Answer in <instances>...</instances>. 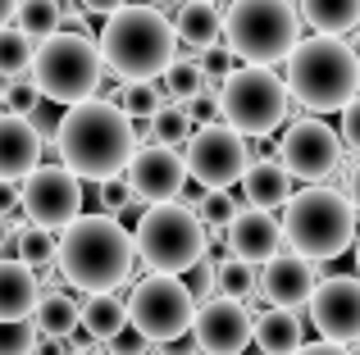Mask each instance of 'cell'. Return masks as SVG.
I'll list each match as a JSON object with an SVG mask.
<instances>
[{"mask_svg": "<svg viewBox=\"0 0 360 355\" xmlns=\"http://www.w3.org/2000/svg\"><path fill=\"white\" fill-rule=\"evenodd\" d=\"M192 210H196V219H201V228L210 232V237H219V232L229 228L233 219H238L242 201H238V196H233V192H205L201 201L192 205Z\"/></svg>", "mask_w": 360, "mask_h": 355, "instance_id": "32", "label": "cell"}, {"mask_svg": "<svg viewBox=\"0 0 360 355\" xmlns=\"http://www.w3.org/2000/svg\"><path fill=\"white\" fill-rule=\"evenodd\" d=\"M55 151H60V169H69L78 182H110V178H123L137 151V137L115 100L91 96L64 109L55 128Z\"/></svg>", "mask_w": 360, "mask_h": 355, "instance_id": "1", "label": "cell"}, {"mask_svg": "<svg viewBox=\"0 0 360 355\" xmlns=\"http://www.w3.org/2000/svg\"><path fill=\"white\" fill-rule=\"evenodd\" d=\"M338 142H342V146H352V151L360 155V96H356L352 105L342 109V133H338Z\"/></svg>", "mask_w": 360, "mask_h": 355, "instance_id": "41", "label": "cell"}, {"mask_svg": "<svg viewBox=\"0 0 360 355\" xmlns=\"http://www.w3.org/2000/svg\"><path fill=\"white\" fill-rule=\"evenodd\" d=\"M105 64L96 55V36L87 32H55L41 46H32V64H27V82L37 87L41 100L55 105H82L101 91Z\"/></svg>", "mask_w": 360, "mask_h": 355, "instance_id": "7", "label": "cell"}, {"mask_svg": "<svg viewBox=\"0 0 360 355\" xmlns=\"http://www.w3.org/2000/svg\"><path fill=\"white\" fill-rule=\"evenodd\" d=\"M105 347H110V355H150V342L141 337V333H132V328H123L119 337L105 342Z\"/></svg>", "mask_w": 360, "mask_h": 355, "instance_id": "40", "label": "cell"}, {"mask_svg": "<svg viewBox=\"0 0 360 355\" xmlns=\"http://www.w3.org/2000/svg\"><path fill=\"white\" fill-rule=\"evenodd\" d=\"M187 274H192V283H187L192 301H196V305H205V301L214 296V260H196Z\"/></svg>", "mask_w": 360, "mask_h": 355, "instance_id": "38", "label": "cell"}, {"mask_svg": "<svg viewBox=\"0 0 360 355\" xmlns=\"http://www.w3.org/2000/svg\"><path fill=\"white\" fill-rule=\"evenodd\" d=\"M292 9L315 36H342L360 27V0H297Z\"/></svg>", "mask_w": 360, "mask_h": 355, "instance_id": "25", "label": "cell"}, {"mask_svg": "<svg viewBox=\"0 0 360 355\" xmlns=\"http://www.w3.org/2000/svg\"><path fill=\"white\" fill-rule=\"evenodd\" d=\"M41 128L32 119L0 114V182H23L27 173L41 164Z\"/></svg>", "mask_w": 360, "mask_h": 355, "instance_id": "19", "label": "cell"}, {"mask_svg": "<svg viewBox=\"0 0 360 355\" xmlns=\"http://www.w3.org/2000/svg\"><path fill=\"white\" fill-rule=\"evenodd\" d=\"M27 64H32V41L14 23L0 27V78H23Z\"/></svg>", "mask_w": 360, "mask_h": 355, "instance_id": "33", "label": "cell"}, {"mask_svg": "<svg viewBox=\"0 0 360 355\" xmlns=\"http://www.w3.org/2000/svg\"><path fill=\"white\" fill-rule=\"evenodd\" d=\"M356 64H360V55H356Z\"/></svg>", "mask_w": 360, "mask_h": 355, "instance_id": "53", "label": "cell"}, {"mask_svg": "<svg viewBox=\"0 0 360 355\" xmlns=\"http://www.w3.org/2000/svg\"><path fill=\"white\" fill-rule=\"evenodd\" d=\"M306 310H310V323H315L319 342H333V347L360 342V278L356 274L319 278Z\"/></svg>", "mask_w": 360, "mask_h": 355, "instance_id": "14", "label": "cell"}, {"mask_svg": "<svg viewBox=\"0 0 360 355\" xmlns=\"http://www.w3.org/2000/svg\"><path fill=\"white\" fill-rule=\"evenodd\" d=\"M219 36L238 64L274 69L301 41V18L292 0H233L219 14Z\"/></svg>", "mask_w": 360, "mask_h": 355, "instance_id": "6", "label": "cell"}, {"mask_svg": "<svg viewBox=\"0 0 360 355\" xmlns=\"http://www.w3.org/2000/svg\"><path fill=\"white\" fill-rule=\"evenodd\" d=\"M214 292L229 296V301H251V292H255V269L242 264V260H233V255L214 260Z\"/></svg>", "mask_w": 360, "mask_h": 355, "instance_id": "31", "label": "cell"}, {"mask_svg": "<svg viewBox=\"0 0 360 355\" xmlns=\"http://www.w3.org/2000/svg\"><path fill=\"white\" fill-rule=\"evenodd\" d=\"M283 91L310 114H342L360 96V64L342 36H301L283 60Z\"/></svg>", "mask_w": 360, "mask_h": 355, "instance_id": "3", "label": "cell"}, {"mask_svg": "<svg viewBox=\"0 0 360 355\" xmlns=\"http://www.w3.org/2000/svg\"><path fill=\"white\" fill-rule=\"evenodd\" d=\"M214 105H219V123L233 128L242 142H260V137L278 133L283 119L292 114L283 78L274 69H251V64H238V69L219 82Z\"/></svg>", "mask_w": 360, "mask_h": 355, "instance_id": "9", "label": "cell"}, {"mask_svg": "<svg viewBox=\"0 0 360 355\" xmlns=\"http://www.w3.org/2000/svg\"><path fill=\"white\" fill-rule=\"evenodd\" d=\"M132 232L110 214H78L55 237V269L69 287L87 296L115 292L132 278Z\"/></svg>", "mask_w": 360, "mask_h": 355, "instance_id": "2", "label": "cell"}, {"mask_svg": "<svg viewBox=\"0 0 360 355\" xmlns=\"http://www.w3.org/2000/svg\"><path fill=\"white\" fill-rule=\"evenodd\" d=\"M192 347L201 355H238L251 347V310L229 296H210L192 314Z\"/></svg>", "mask_w": 360, "mask_h": 355, "instance_id": "15", "label": "cell"}, {"mask_svg": "<svg viewBox=\"0 0 360 355\" xmlns=\"http://www.w3.org/2000/svg\"><path fill=\"white\" fill-rule=\"evenodd\" d=\"M18 210H23V219L32 228L60 232L82 214V182L60 164H37L18 182Z\"/></svg>", "mask_w": 360, "mask_h": 355, "instance_id": "13", "label": "cell"}, {"mask_svg": "<svg viewBox=\"0 0 360 355\" xmlns=\"http://www.w3.org/2000/svg\"><path fill=\"white\" fill-rule=\"evenodd\" d=\"M96 55L105 64V73H115L119 82H160L165 69L178 60V36L169 14L123 5L119 14H110L101 23Z\"/></svg>", "mask_w": 360, "mask_h": 355, "instance_id": "4", "label": "cell"}, {"mask_svg": "<svg viewBox=\"0 0 360 355\" xmlns=\"http://www.w3.org/2000/svg\"><path fill=\"white\" fill-rule=\"evenodd\" d=\"M242 192H246V210L274 214L278 205H288L292 178L283 173L274 160H251V164H246V173H242Z\"/></svg>", "mask_w": 360, "mask_h": 355, "instance_id": "22", "label": "cell"}, {"mask_svg": "<svg viewBox=\"0 0 360 355\" xmlns=\"http://www.w3.org/2000/svg\"><path fill=\"white\" fill-rule=\"evenodd\" d=\"M205 237L201 219L187 201H169V205H146L132 232V255L165 278H183L196 260H205Z\"/></svg>", "mask_w": 360, "mask_h": 355, "instance_id": "8", "label": "cell"}, {"mask_svg": "<svg viewBox=\"0 0 360 355\" xmlns=\"http://www.w3.org/2000/svg\"><path fill=\"white\" fill-rule=\"evenodd\" d=\"M9 241H14V228H9V219H0V255L9 250Z\"/></svg>", "mask_w": 360, "mask_h": 355, "instance_id": "47", "label": "cell"}, {"mask_svg": "<svg viewBox=\"0 0 360 355\" xmlns=\"http://www.w3.org/2000/svg\"><path fill=\"white\" fill-rule=\"evenodd\" d=\"M14 210H18V187L0 182V219H14Z\"/></svg>", "mask_w": 360, "mask_h": 355, "instance_id": "44", "label": "cell"}, {"mask_svg": "<svg viewBox=\"0 0 360 355\" xmlns=\"http://www.w3.org/2000/svg\"><path fill=\"white\" fill-rule=\"evenodd\" d=\"M64 355H101V347H87V351H64Z\"/></svg>", "mask_w": 360, "mask_h": 355, "instance_id": "49", "label": "cell"}, {"mask_svg": "<svg viewBox=\"0 0 360 355\" xmlns=\"http://www.w3.org/2000/svg\"><path fill=\"white\" fill-rule=\"evenodd\" d=\"M82 5V14H96V18H110V14H119L128 0H78Z\"/></svg>", "mask_w": 360, "mask_h": 355, "instance_id": "42", "label": "cell"}, {"mask_svg": "<svg viewBox=\"0 0 360 355\" xmlns=\"http://www.w3.org/2000/svg\"><path fill=\"white\" fill-rule=\"evenodd\" d=\"M278 228L292 255L319 264V260H338L356 241V210L338 187H306L288 196Z\"/></svg>", "mask_w": 360, "mask_h": 355, "instance_id": "5", "label": "cell"}, {"mask_svg": "<svg viewBox=\"0 0 360 355\" xmlns=\"http://www.w3.org/2000/svg\"><path fill=\"white\" fill-rule=\"evenodd\" d=\"M174 36L178 46H192V51H210L214 41H219V9L205 5V0H183V5L174 9Z\"/></svg>", "mask_w": 360, "mask_h": 355, "instance_id": "26", "label": "cell"}, {"mask_svg": "<svg viewBox=\"0 0 360 355\" xmlns=\"http://www.w3.org/2000/svg\"><path fill=\"white\" fill-rule=\"evenodd\" d=\"M123 328H128V310H123V301L115 292H101V296L78 301V333L91 342V347H105V342L119 337Z\"/></svg>", "mask_w": 360, "mask_h": 355, "instance_id": "23", "label": "cell"}, {"mask_svg": "<svg viewBox=\"0 0 360 355\" xmlns=\"http://www.w3.org/2000/svg\"><path fill=\"white\" fill-rule=\"evenodd\" d=\"M123 187L132 192L137 205H169V201H183V160L178 151H160V146H137L123 169Z\"/></svg>", "mask_w": 360, "mask_h": 355, "instance_id": "16", "label": "cell"}, {"mask_svg": "<svg viewBox=\"0 0 360 355\" xmlns=\"http://www.w3.org/2000/svg\"><path fill=\"white\" fill-rule=\"evenodd\" d=\"M41 296V278L23 269L18 260L0 255V323H23L32 319V305Z\"/></svg>", "mask_w": 360, "mask_h": 355, "instance_id": "21", "label": "cell"}, {"mask_svg": "<svg viewBox=\"0 0 360 355\" xmlns=\"http://www.w3.org/2000/svg\"><path fill=\"white\" fill-rule=\"evenodd\" d=\"M356 278H360V241H356Z\"/></svg>", "mask_w": 360, "mask_h": 355, "instance_id": "50", "label": "cell"}, {"mask_svg": "<svg viewBox=\"0 0 360 355\" xmlns=\"http://www.w3.org/2000/svg\"><path fill=\"white\" fill-rule=\"evenodd\" d=\"M274 164L306 187H324L338 173V164H342L338 128H328L324 119H297V123H288L278 146H274Z\"/></svg>", "mask_w": 360, "mask_h": 355, "instance_id": "11", "label": "cell"}, {"mask_svg": "<svg viewBox=\"0 0 360 355\" xmlns=\"http://www.w3.org/2000/svg\"><path fill=\"white\" fill-rule=\"evenodd\" d=\"M160 82H165V87H160V91H165V105H183V100L196 96V91H205L201 64H196L192 55H178V60L165 69V78H160Z\"/></svg>", "mask_w": 360, "mask_h": 355, "instance_id": "29", "label": "cell"}, {"mask_svg": "<svg viewBox=\"0 0 360 355\" xmlns=\"http://www.w3.org/2000/svg\"><path fill=\"white\" fill-rule=\"evenodd\" d=\"M238 355H260V351H255V347H246V351H238Z\"/></svg>", "mask_w": 360, "mask_h": 355, "instance_id": "51", "label": "cell"}, {"mask_svg": "<svg viewBox=\"0 0 360 355\" xmlns=\"http://www.w3.org/2000/svg\"><path fill=\"white\" fill-rule=\"evenodd\" d=\"M14 14H18V0H0V27L14 23Z\"/></svg>", "mask_w": 360, "mask_h": 355, "instance_id": "46", "label": "cell"}, {"mask_svg": "<svg viewBox=\"0 0 360 355\" xmlns=\"http://www.w3.org/2000/svg\"><path fill=\"white\" fill-rule=\"evenodd\" d=\"M297 355H356L352 347H333V342H306Z\"/></svg>", "mask_w": 360, "mask_h": 355, "instance_id": "45", "label": "cell"}, {"mask_svg": "<svg viewBox=\"0 0 360 355\" xmlns=\"http://www.w3.org/2000/svg\"><path fill=\"white\" fill-rule=\"evenodd\" d=\"M319 274L310 260L292 255V250H283V255H274L269 264H260V278H255V292L269 301V310H292L297 314L301 305L310 301V292H315Z\"/></svg>", "mask_w": 360, "mask_h": 355, "instance_id": "17", "label": "cell"}, {"mask_svg": "<svg viewBox=\"0 0 360 355\" xmlns=\"http://www.w3.org/2000/svg\"><path fill=\"white\" fill-rule=\"evenodd\" d=\"M14 27L27 36V41H46L64 27V9L60 0H18V14H14Z\"/></svg>", "mask_w": 360, "mask_h": 355, "instance_id": "27", "label": "cell"}, {"mask_svg": "<svg viewBox=\"0 0 360 355\" xmlns=\"http://www.w3.org/2000/svg\"><path fill=\"white\" fill-rule=\"evenodd\" d=\"M14 241H18V264H23V269H32V274H37V269H55V232H46V228H32V223H27V219H18L14 223Z\"/></svg>", "mask_w": 360, "mask_h": 355, "instance_id": "28", "label": "cell"}, {"mask_svg": "<svg viewBox=\"0 0 360 355\" xmlns=\"http://www.w3.org/2000/svg\"><path fill=\"white\" fill-rule=\"evenodd\" d=\"M224 237H229V255L242 260V264H269L274 255H283V228L274 214L264 210H238V219L224 228Z\"/></svg>", "mask_w": 360, "mask_h": 355, "instance_id": "18", "label": "cell"}, {"mask_svg": "<svg viewBox=\"0 0 360 355\" xmlns=\"http://www.w3.org/2000/svg\"><path fill=\"white\" fill-rule=\"evenodd\" d=\"M178 5H183V0H155V9H160V14H165V9H178Z\"/></svg>", "mask_w": 360, "mask_h": 355, "instance_id": "48", "label": "cell"}, {"mask_svg": "<svg viewBox=\"0 0 360 355\" xmlns=\"http://www.w3.org/2000/svg\"><path fill=\"white\" fill-rule=\"evenodd\" d=\"M187 137H192V119H187L178 105H165L155 119H150V128H146V142L160 146V151H183Z\"/></svg>", "mask_w": 360, "mask_h": 355, "instance_id": "30", "label": "cell"}, {"mask_svg": "<svg viewBox=\"0 0 360 355\" xmlns=\"http://www.w3.org/2000/svg\"><path fill=\"white\" fill-rule=\"evenodd\" d=\"M37 347V333L32 323H0V355H32Z\"/></svg>", "mask_w": 360, "mask_h": 355, "instance_id": "36", "label": "cell"}, {"mask_svg": "<svg viewBox=\"0 0 360 355\" xmlns=\"http://www.w3.org/2000/svg\"><path fill=\"white\" fill-rule=\"evenodd\" d=\"M32 333L46 342H69L73 333H78V301H73L69 292H60V287H51V292L37 296L32 305Z\"/></svg>", "mask_w": 360, "mask_h": 355, "instance_id": "24", "label": "cell"}, {"mask_svg": "<svg viewBox=\"0 0 360 355\" xmlns=\"http://www.w3.org/2000/svg\"><path fill=\"white\" fill-rule=\"evenodd\" d=\"M0 87H5V82H0Z\"/></svg>", "mask_w": 360, "mask_h": 355, "instance_id": "54", "label": "cell"}, {"mask_svg": "<svg viewBox=\"0 0 360 355\" xmlns=\"http://www.w3.org/2000/svg\"><path fill=\"white\" fill-rule=\"evenodd\" d=\"M37 105H41V96H37V87L27 78H9L5 87H0V114H14V119H32Z\"/></svg>", "mask_w": 360, "mask_h": 355, "instance_id": "34", "label": "cell"}, {"mask_svg": "<svg viewBox=\"0 0 360 355\" xmlns=\"http://www.w3.org/2000/svg\"><path fill=\"white\" fill-rule=\"evenodd\" d=\"M251 347L260 355H297L301 347H306L301 314H292V310H260V314H251Z\"/></svg>", "mask_w": 360, "mask_h": 355, "instance_id": "20", "label": "cell"}, {"mask_svg": "<svg viewBox=\"0 0 360 355\" xmlns=\"http://www.w3.org/2000/svg\"><path fill=\"white\" fill-rule=\"evenodd\" d=\"M183 109L187 119H192V128H205V123H219V105H214V91H196L192 100H183Z\"/></svg>", "mask_w": 360, "mask_h": 355, "instance_id": "37", "label": "cell"}, {"mask_svg": "<svg viewBox=\"0 0 360 355\" xmlns=\"http://www.w3.org/2000/svg\"><path fill=\"white\" fill-rule=\"evenodd\" d=\"M178 160H183V173L192 178L196 187H205V192H229L233 182H242L246 164H251V151H246V142L233 128L205 123V128H192V137H187Z\"/></svg>", "mask_w": 360, "mask_h": 355, "instance_id": "12", "label": "cell"}, {"mask_svg": "<svg viewBox=\"0 0 360 355\" xmlns=\"http://www.w3.org/2000/svg\"><path fill=\"white\" fill-rule=\"evenodd\" d=\"M101 187V214H110V219H115V214L123 210V205H132V192L128 187H123V178H110V182H96Z\"/></svg>", "mask_w": 360, "mask_h": 355, "instance_id": "39", "label": "cell"}, {"mask_svg": "<svg viewBox=\"0 0 360 355\" xmlns=\"http://www.w3.org/2000/svg\"><path fill=\"white\" fill-rule=\"evenodd\" d=\"M205 5H214V0H205Z\"/></svg>", "mask_w": 360, "mask_h": 355, "instance_id": "52", "label": "cell"}, {"mask_svg": "<svg viewBox=\"0 0 360 355\" xmlns=\"http://www.w3.org/2000/svg\"><path fill=\"white\" fill-rule=\"evenodd\" d=\"M123 310H128V328L141 333L150 347H174V342H183L192 333L196 301H192L183 278L146 274L141 283H132Z\"/></svg>", "mask_w": 360, "mask_h": 355, "instance_id": "10", "label": "cell"}, {"mask_svg": "<svg viewBox=\"0 0 360 355\" xmlns=\"http://www.w3.org/2000/svg\"><path fill=\"white\" fill-rule=\"evenodd\" d=\"M347 201H352V210H356V219H360V160L352 164V169H347Z\"/></svg>", "mask_w": 360, "mask_h": 355, "instance_id": "43", "label": "cell"}, {"mask_svg": "<svg viewBox=\"0 0 360 355\" xmlns=\"http://www.w3.org/2000/svg\"><path fill=\"white\" fill-rule=\"evenodd\" d=\"M196 64H201L205 91H219V82L229 78L233 69H238V60H233V51H229V46H224V41H214L210 51H201V60H196Z\"/></svg>", "mask_w": 360, "mask_h": 355, "instance_id": "35", "label": "cell"}]
</instances>
